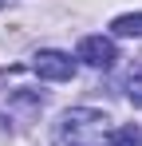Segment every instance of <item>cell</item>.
<instances>
[{
    "label": "cell",
    "instance_id": "obj_1",
    "mask_svg": "<svg viewBox=\"0 0 142 146\" xmlns=\"http://www.w3.org/2000/svg\"><path fill=\"white\" fill-rule=\"evenodd\" d=\"M111 119L95 107H71L55 122V146H107Z\"/></svg>",
    "mask_w": 142,
    "mask_h": 146
},
{
    "label": "cell",
    "instance_id": "obj_2",
    "mask_svg": "<svg viewBox=\"0 0 142 146\" xmlns=\"http://www.w3.org/2000/svg\"><path fill=\"white\" fill-rule=\"evenodd\" d=\"M32 71L40 75V79H51V83H67L71 75H75V59L63 55V51H36Z\"/></svg>",
    "mask_w": 142,
    "mask_h": 146
},
{
    "label": "cell",
    "instance_id": "obj_3",
    "mask_svg": "<svg viewBox=\"0 0 142 146\" xmlns=\"http://www.w3.org/2000/svg\"><path fill=\"white\" fill-rule=\"evenodd\" d=\"M87 67H115V59H118V48L107 40V36H87V40H79V51H75Z\"/></svg>",
    "mask_w": 142,
    "mask_h": 146
},
{
    "label": "cell",
    "instance_id": "obj_4",
    "mask_svg": "<svg viewBox=\"0 0 142 146\" xmlns=\"http://www.w3.org/2000/svg\"><path fill=\"white\" fill-rule=\"evenodd\" d=\"M107 146H142V126H134V122H126V126H118V130H111V138H107Z\"/></svg>",
    "mask_w": 142,
    "mask_h": 146
},
{
    "label": "cell",
    "instance_id": "obj_5",
    "mask_svg": "<svg viewBox=\"0 0 142 146\" xmlns=\"http://www.w3.org/2000/svg\"><path fill=\"white\" fill-rule=\"evenodd\" d=\"M115 36H138L142 40V12H126V16H118L115 24H111Z\"/></svg>",
    "mask_w": 142,
    "mask_h": 146
},
{
    "label": "cell",
    "instance_id": "obj_6",
    "mask_svg": "<svg viewBox=\"0 0 142 146\" xmlns=\"http://www.w3.org/2000/svg\"><path fill=\"white\" fill-rule=\"evenodd\" d=\"M130 103L142 107V75H130Z\"/></svg>",
    "mask_w": 142,
    "mask_h": 146
},
{
    "label": "cell",
    "instance_id": "obj_7",
    "mask_svg": "<svg viewBox=\"0 0 142 146\" xmlns=\"http://www.w3.org/2000/svg\"><path fill=\"white\" fill-rule=\"evenodd\" d=\"M0 8H4V0H0Z\"/></svg>",
    "mask_w": 142,
    "mask_h": 146
}]
</instances>
